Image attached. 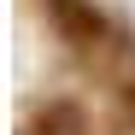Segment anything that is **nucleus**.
I'll use <instances>...</instances> for the list:
<instances>
[{
  "instance_id": "f257e3e1",
  "label": "nucleus",
  "mask_w": 135,
  "mask_h": 135,
  "mask_svg": "<svg viewBox=\"0 0 135 135\" xmlns=\"http://www.w3.org/2000/svg\"><path fill=\"white\" fill-rule=\"evenodd\" d=\"M47 18H53L59 41H71L76 53H100L106 41H112L106 18H100L94 6H88V0H47Z\"/></svg>"
},
{
  "instance_id": "f03ea898",
  "label": "nucleus",
  "mask_w": 135,
  "mask_h": 135,
  "mask_svg": "<svg viewBox=\"0 0 135 135\" xmlns=\"http://www.w3.org/2000/svg\"><path fill=\"white\" fill-rule=\"evenodd\" d=\"M35 135H88V118H82V106L53 100V106L35 118Z\"/></svg>"
}]
</instances>
